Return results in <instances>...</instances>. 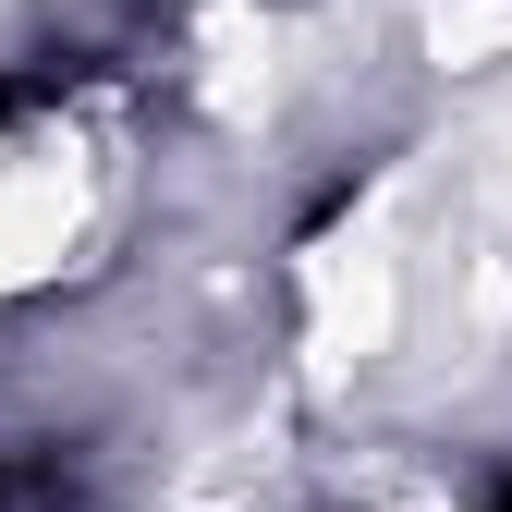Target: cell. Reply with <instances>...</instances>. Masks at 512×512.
<instances>
[{
    "label": "cell",
    "mask_w": 512,
    "mask_h": 512,
    "mask_svg": "<svg viewBox=\"0 0 512 512\" xmlns=\"http://www.w3.org/2000/svg\"><path fill=\"white\" fill-rule=\"evenodd\" d=\"M37 110V86H13V74H0V135H13V122Z\"/></svg>",
    "instance_id": "obj_2"
},
{
    "label": "cell",
    "mask_w": 512,
    "mask_h": 512,
    "mask_svg": "<svg viewBox=\"0 0 512 512\" xmlns=\"http://www.w3.org/2000/svg\"><path fill=\"white\" fill-rule=\"evenodd\" d=\"M0 512H74V476H61L49 452H25V464H0Z\"/></svg>",
    "instance_id": "obj_1"
},
{
    "label": "cell",
    "mask_w": 512,
    "mask_h": 512,
    "mask_svg": "<svg viewBox=\"0 0 512 512\" xmlns=\"http://www.w3.org/2000/svg\"><path fill=\"white\" fill-rule=\"evenodd\" d=\"M488 512H512V476H500V488H488Z\"/></svg>",
    "instance_id": "obj_3"
}]
</instances>
